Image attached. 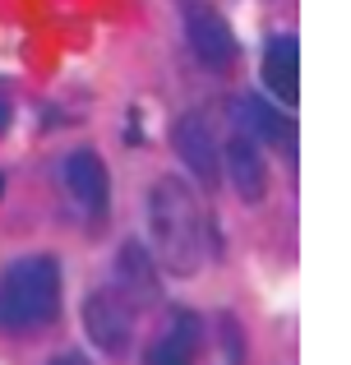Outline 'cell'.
Listing matches in <instances>:
<instances>
[{
    "instance_id": "cell-13",
    "label": "cell",
    "mask_w": 351,
    "mask_h": 365,
    "mask_svg": "<svg viewBox=\"0 0 351 365\" xmlns=\"http://www.w3.org/2000/svg\"><path fill=\"white\" fill-rule=\"evenodd\" d=\"M0 190H5V176H0Z\"/></svg>"
},
{
    "instance_id": "cell-11",
    "label": "cell",
    "mask_w": 351,
    "mask_h": 365,
    "mask_svg": "<svg viewBox=\"0 0 351 365\" xmlns=\"http://www.w3.org/2000/svg\"><path fill=\"white\" fill-rule=\"evenodd\" d=\"M241 116H245V125H250L254 134H259V139H287V125H282V116L273 107H263L259 98H245L241 102Z\"/></svg>"
},
{
    "instance_id": "cell-4",
    "label": "cell",
    "mask_w": 351,
    "mask_h": 365,
    "mask_svg": "<svg viewBox=\"0 0 351 365\" xmlns=\"http://www.w3.org/2000/svg\"><path fill=\"white\" fill-rule=\"evenodd\" d=\"M185 37H189V51H194L208 70H226V65L236 61L231 24H226L208 0H185Z\"/></svg>"
},
{
    "instance_id": "cell-3",
    "label": "cell",
    "mask_w": 351,
    "mask_h": 365,
    "mask_svg": "<svg viewBox=\"0 0 351 365\" xmlns=\"http://www.w3.org/2000/svg\"><path fill=\"white\" fill-rule=\"evenodd\" d=\"M83 333L98 351L120 356L135 338V305L116 292V287H98V292L83 301Z\"/></svg>"
},
{
    "instance_id": "cell-1",
    "label": "cell",
    "mask_w": 351,
    "mask_h": 365,
    "mask_svg": "<svg viewBox=\"0 0 351 365\" xmlns=\"http://www.w3.org/2000/svg\"><path fill=\"white\" fill-rule=\"evenodd\" d=\"M148 232H153V259L172 273L189 277L204 264V213L185 180L162 176L148 190Z\"/></svg>"
},
{
    "instance_id": "cell-6",
    "label": "cell",
    "mask_w": 351,
    "mask_h": 365,
    "mask_svg": "<svg viewBox=\"0 0 351 365\" xmlns=\"http://www.w3.org/2000/svg\"><path fill=\"white\" fill-rule=\"evenodd\" d=\"M176 153L204 190L222 185V148H217V139H213V130H208L204 116H185L176 125Z\"/></svg>"
},
{
    "instance_id": "cell-2",
    "label": "cell",
    "mask_w": 351,
    "mask_h": 365,
    "mask_svg": "<svg viewBox=\"0 0 351 365\" xmlns=\"http://www.w3.org/2000/svg\"><path fill=\"white\" fill-rule=\"evenodd\" d=\"M61 310V264L51 255H28L0 282V324L14 333H33Z\"/></svg>"
},
{
    "instance_id": "cell-12",
    "label": "cell",
    "mask_w": 351,
    "mask_h": 365,
    "mask_svg": "<svg viewBox=\"0 0 351 365\" xmlns=\"http://www.w3.org/2000/svg\"><path fill=\"white\" fill-rule=\"evenodd\" d=\"M51 365H88V361H83L79 351H70V356H61V361H51Z\"/></svg>"
},
{
    "instance_id": "cell-5",
    "label": "cell",
    "mask_w": 351,
    "mask_h": 365,
    "mask_svg": "<svg viewBox=\"0 0 351 365\" xmlns=\"http://www.w3.org/2000/svg\"><path fill=\"white\" fill-rule=\"evenodd\" d=\"M65 190H70L74 208L83 217H102L107 213V199H111V180H107V167L93 148H74L65 158Z\"/></svg>"
},
{
    "instance_id": "cell-9",
    "label": "cell",
    "mask_w": 351,
    "mask_h": 365,
    "mask_svg": "<svg viewBox=\"0 0 351 365\" xmlns=\"http://www.w3.org/2000/svg\"><path fill=\"white\" fill-rule=\"evenodd\" d=\"M116 292L125 296L130 305H148L157 301V259L148 255L139 241H125L116 255Z\"/></svg>"
},
{
    "instance_id": "cell-8",
    "label": "cell",
    "mask_w": 351,
    "mask_h": 365,
    "mask_svg": "<svg viewBox=\"0 0 351 365\" xmlns=\"http://www.w3.org/2000/svg\"><path fill=\"white\" fill-rule=\"evenodd\" d=\"M300 46L296 37H273L268 46H263V88L273 93V98L282 102V107H296L300 98Z\"/></svg>"
},
{
    "instance_id": "cell-10",
    "label": "cell",
    "mask_w": 351,
    "mask_h": 365,
    "mask_svg": "<svg viewBox=\"0 0 351 365\" xmlns=\"http://www.w3.org/2000/svg\"><path fill=\"white\" fill-rule=\"evenodd\" d=\"M194 356H199V319L189 310H180L172 329L148 347L144 365H194Z\"/></svg>"
},
{
    "instance_id": "cell-7",
    "label": "cell",
    "mask_w": 351,
    "mask_h": 365,
    "mask_svg": "<svg viewBox=\"0 0 351 365\" xmlns=\"http://www.w3.org/2000/svg\"><path fill=\"white\" fill-rule=\"evenodd\" d=\"M222 167L231 176V190L245 199V204H259L263 190H268V162L254 148L250 134H231V143L222 148Z\"/></svg>"
}]
</instances>
